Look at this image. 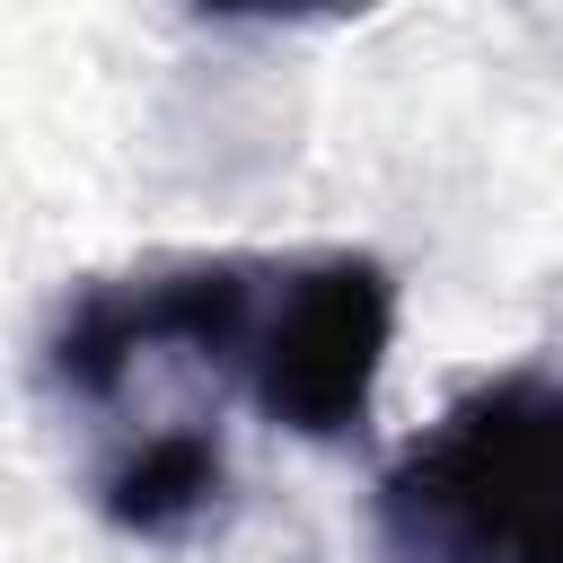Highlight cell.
<instances>
[{"instance_id": "6da1fadb", "label": "cell", "mask_w": 563, "mask_h": 563, "mask_svg": "<svg viewBox=\"0 0 563 563\" xmlns=\"http://www.w3.org/2000/svg\"><path fill=\"white\" fill-rule=\"evenodd\" d=\"M387 563H563V387L519 361L466 387L378 475Z\"/></svg>"}, {"instance_id": "7a4b0ae2", "label": "cell", "mask_w": 563, "mask_h": 563, "mask_svg": "<svg viewBox=\"0 0 563 563\" xmlns=\"http://www.w3.org/2000/svg\"><path fill=\"white\" fill-rule=\"evenodd\" d=\"M387 343H396V273L369 246H325L290 264L264 255L238 378L264 405V422L299 440H352L369 422Z\"/></svg>"}, {"instance_id": "3957f363", "label": "cell", "mask_w": 563, "mask_h": 563, "mask_svg": "<svg viewBox=\"0 0 563 563\" xmlns=\"http://www.w3.org/2000/svg\"><path fill=\"white\" fill-rule=\"evenodd\" d=\"M255 290H264V255H194V264L88 282L79 299H62V317L44 334V378L79 405H106L141 361L238 369Z\"/></svg>"}, {"instance_id": "277c9868", "label": "cell", "mask_w": 563, "mask_h": 563, "mask_svg": "<svg viewBox=\"0 0 563 563\" xmlns=\"http://www.w3.org/2000/svg\"><path fill=\"white\" fill-rule=\"evenodd\" d=\"M220 493H229V457H220V440L202 431V422H158V431H141L132 449H114V466L97 475V510H106V528H123V537H185V528H202L211 510H220Z\"/></svg>"}, {"instance_id": "5b68a950", "label": "cell", "mask_w": 563, "mask_h": 563, "mask_svg": "<svg viewBox=\"0 0 563 563\" xmlns=\"http://www.w3.org/2000/svg\"><path fill=\"white\" fill-rule=\"evenodd\" d=\"M185 9L194 18H220V26H343L369 0H185Z\"/></svg>"}]
</instances>
